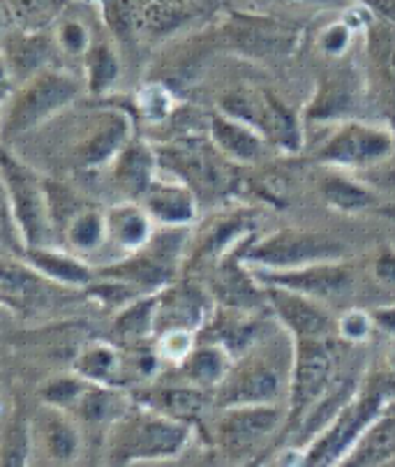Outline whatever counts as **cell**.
I'll return each instance as SVG.
<instances>
[{
  "mask_svg": "<svg viewBox=\"0 0 395 467\" xmlns=\"http://www.w3.org/2000/svg\"><path fill=\"white\" fill-rule=\"evenodd\" d=\"M192 442V428L139 403L109 431L107 458L111 467L178 458Z\"/></svg>",
  "mask_w": 395,
  "mask_h": 467,
  "instance_id": "6da1fadb",
  "label": "cell"
},
{
  "mask_svg": "<svg viewBox=\"0 0 395 467\" xmlns=\"http://www.w3.org/2000/svg\"><path fill=\"white\" fill-rule=\"evenodd\" d=\"M294 352L282 357L280 340H266L241 354L232 363L224 382L215 389L220 408L236 405H280L289 393Z\"/></svg>",
  "mask_w": 395,
  "mask_h": 467,
  "instance_id": "7a4b0ae2",
  "label": "cell"
},
{
  "mask_svg": "<svg viewBox=\"0 0 395 467\" xmlns=\"http://www.w3.org/2000/svg\"><path fill=\"white\" fill-rule=\"evenodd\" d=\"M389 389L386 382H372L356 393L349 403L317 432L307 444H303L301 467H338L363 435L379 421L389 408Z\"/></svg>",
  "mask_w": 395,
  "mask_h": 467,
  "instance_id": "3957f363",
  "label": "cell"
},
{
  "mask_svg": "<svg viewBox=\"0 0 395 467\" xmlns=\"http://www.w3.org/2000/svg\"><path fill=\"white\" fill-rule=\"evenodd\" d=\"M338 352L331 340H294V363L286 393L285 438H292L307 414L336 384Z\"/></svg>",
  "mask_w": 395,
  "mask_h": 467,
  "instance_id": "277c9868",
  "label": "cell"
},
{
  "mask_svg": "<svg viewBox=\"0 0 395 467\" xmlns=\"http://www.w3.org/2000/svg\"><path fill=\"white\" fill-rule=\"evenodd\" d=\"M345 244L328 234L282 229L255 245H245L243 262L255 271H289L312 264L340 262Z\"/></svg>",
  "mask_w": 395,
  "mask_h": 467,
  "instance_id": "5b68a950",
  "label": "cell"
},
{
  "mask_svg": "<svg viewBox=\"0 0 395 467\" xmlns=\"http://www.w3.org/2000/svg\"><path fill=\"white\" fill-rule=\"evenodd\" d=\"M286 410L282 405H236L223 408L215 421V447L229 465L253 461L264 444L285 428Z\"/></svg>",
  "mask_w": 395,
  "mask_h": 467,
  "instance_id": "8992f818",
  "label": "cell"
},
{
  "mask_svg": "<svg viewBox=\"0 0 395 467\" xmlns=\"http://www.w3.org/2000/svg\"><path fill=\"white\" fill-rule=\"evenodd\" d=\"M0 179L5 183L10 211L30 248H42L49 241L51 211L47 185L35 179L24 164L0 149Z\"/></svg>",
  "mask_w": 395,
  "mask_h": 467,
  "instance_id": "52a82bcc",
  "label": "cell"
},
{
  "mask_svg": "<svg viewBox=\"0 0 395 467\" xmlns=\"http://www.w3.org/2000/svg\"><path fill=\"white\" fill-rule=\"evenodd\" d=\"M223 114L243 120L255 128L268 144H275L285 150L301 149V128L294 114L280 105L268 93H255V90H234L224 95Z\"/></svg>",
  "mask_w": 395,
  "mask_h": 467,
  "instance_id": "ba28073f",
  "label": "cell"
},
{
  "mask_svg": "<svg viewBox=\"0 0 395 467\" xmlns=\"http://www.w3.org/2000/svg\"><path fill=\"white\" fill-rule=\"evenodd\" d=\"M79 95V84L60 72H40L30 79V84L15 98L3 123L7 137L21 135L45 123L49 116L69 105Z\"/></svg>",
  "mask_w": 395,
  "mask_h": 467,
  "instance_id": "9c48e42d",
  "label": "cell"
},
{
  "mask_svg": "<svg viewBox=\"0 0 395 467\" xmlns=\"http://www.w3.org/2000/svg\"><path fill=\"white\" fill-rule=\"evenodd\" d=\"M395 153L393 130L379 123H345L336 130L321 146L319 158L345 170H363L372 167Z\"/></svg>",
  "mask_w": 395,
  "mask_h": 467,
  "instance_id": "30bf717a",
  "label": "cell"
},
{
  "mask_svg": "<svg viewBox=\"0 0 395 467\" xmlns=\"http://www.w3.org/2000/svg\"><path fill=\"white\" fill-rule=\"evenodd\" d=\"M268 308H273L282 331L292 340H331L338 336V319L331 317L321 301L282 287L264 285Z\"/></svg>",
  "mask_w": 395,
  "mask_h": 467,
  "instance_id": "8fae6325",
  "label": "cell"
},
{
  "mask_svg": "<svg viewBox=\"0 0 395 467\" xmlns=\"http://www.w3.org/2000/svg\"><path fill=\"white\" fill-rule=\"evenodd\" d=\"M253 274L262 285L289 289V292L303 294L315 301L347 296L354 287L351 269L340 262L312 264V266L289 271H253Z\"/></svg>",
  "mask_w": 395,
  "mask_h": 467,
  "instance_id": "7c38bea8",
  "label": "cell"
},
{
  "mask_svg": "<svg viewBox=\"0 0 395 467\" xmlns=\"http://www.w3.org/2000/svg\"><path fill=\"white\" fill-rule=\"evenodd\" d=\"M223 155L215 146H206L202 141H185L169 150V167L178 176H183L188 183L206 190V192H218L229 183V170L223 164Z\"/></svg>",
  "mask_w": 395,
  "mask_h": 467,
  "instance_id": "4fadbf2b",
  "label": "cell"
},
{
  "mask_svg": "<svg viewBox=\"0 0 395 467\" xmlns=\"http://www.w3.org/2000/svg\"><path fill=\"white\" fill-rule=\"evenodd\" d=\"M211 319V296L194 285L169 287L158 294L155 327L164 331L188 328L197 333Z\"/></svg>",
  "mask_w": 395,
  "mask_h": 467,
  "instance_id": "5bb4252c",
  "label": "cell"
},
{
  "mask_svg": "<svg viewBox=\"0 0 395 467\" xmlns=\"http://www.w3.org/2000/svg\"><path fill=\"white\" fill-rule=\"evenodd\" d=\"M211 144L229 162H257L266 155L268 141L243 120L227 114L211 116Z\"/></svg>",
  "mask_w": 395,
  "mask_h": 467,
  "instance_id": "9a60e30c",
  "label": "cell"
},
{
  "mask_svg": "<svg viewBox=\"0 0 395 467\" xmlns=\"http://www.w3.org/2000/svg\"><path fill=\"white\" fill-rule=\"evenodd\" d=\"M141 405L164 414L169 419L185 423L192 428L202 421L211 405V393L194 384H169V387H155L143 393Z\"/></svg>",
  "mask_w": 395,
  "mask_h": 467,
  "instance_id": "2e32d148",
  "label": "cell"
},
{
  "mask_svg": "<svg viewBox=\"0 0 395 467\" xmlns=\"http://www.w3.org/2000/svg\"><path fill=\"white\" fill-rule=\"evenodd\" d=\"M143 209L158 223L167 227H185L197 215V202L190 188L167 181H153L143 194Z\"/></svg>",
  "mask_w": 395,
  "mask_h": 467,
  "instance_id": "e0dca14e",
  "label": "cell"
},
{
  "mask_svg": "<svg viewBox=\"0 0 395 467\" xmlns=\"http://www.w3.org/2000/svg\"><path fill=\"white\" fill-rule=\"evenodd\" d=\"M45 301L47 287L40 275L16 264L0 262V304L19 313H33L42 308Z\"/></svg>",
  "mask_w": 395,
  "mask_h": 467,
  "instance_id": "ac0fdd59",
  "label": "cell"
},
{
  "mask_svg": "<svg viewBox=\"0 0 395 467\" xmlns=\"http://www.w3.org/2000/svg\"><path fill=\"white\" fill-rule=\"evenodd\" d=\"M104 220H107V236L128 253H139L153 241V218L143 206L119 204Z\"/></svg>",
  "mask_w": 395,
  "mask_h": 467,
  "instance_id": "d6986e66",
  "label": "cell"
},
{
  "mask_svg": "<svg viewBox=\"0 0 395 467\" xmlns=\"http://www.w3.org/2000/svg\"><path fill=\"white\" fill-rule=\"evenodd\" d=\"M234 357L218 343L197 345L194 352L190 354L188 361L181 366L185 373V379L199 389H215L224 382L229 368H232Z\"/></svg>",
  "mask_w": 395,
  "mask_h": 467,
  "instance_id": "ffe728a7",
  "label": "cell"
},
{
  "mask_svg": "<svg viewBox=\"0 0 395 467\" xmlns=\"http://www.w3.org/2000/svg\"><path fill=\"white\" fill-rule=\"evenodd\" d=\"M130 140V120L125 116L114 114L104 120L99 130L79 149V162L84 167H98L111 158H119L120 150L128 146Z\"/></svg>",
  "mask_w": 395,
  "mask_h": 467,
  "instance_id": "44dd1931",
  "label": "cell"
},
{
  "mask_svg": "<svg viewBox=\"0 0 395 467\" xmlns=\"http://www.w3.org/2000/svg\"><path fill=\"white\" fill-rule=\"evenodd\" d=\"M116 181L130 194L143 197L155 181V153L143 144H128L116 158Z\"/></svg>",
  "mask_w": 395,
  "mask_h": 467,
  "instance_id": "7402d4cb",
  "label": "cell"
},
{
  "mask_svg": "<svg viewBox=\"0 0 395 467\" xmlns=\"http://www.w3.org/2000/svg\"><path fill=\"white\" fill-rule=\"evenodd\" d=\"M77 414L88 426H114L120 417L130 410L128 400L116 391L114 387H102V384H88L79 403L75 405Z\"/></svg>",
  "mask_w": 395,
  "mask_h": 467,
  "instance_id": "603a6c76",
  "label": "cell"
},
{
  "mask_svg": "<svg viewBox=\"0 0 395 467\" xmlns=\"http://www.w3.org/2000/svg\"><path fill=\"white\" fill-rule=\"evenodd\" d=\"M79 378H84L90 384H102V387H116L123 370L119 352L109 345H90L77 357L75 363Z\"/></svg>",
  "mask_w": 395,
  "mask_h": 467,
  "instance_id": "cb8c5ba5",
  "label": "cell"
},
{
  "mask_svg": "<svg viewBox=\"0 0 395 467\" xmlns=\"http://www.w3.org/2000/svg\"><path fill=\"white\" fill-rule=\"evenodd\" d=\"M321 194L327 199V204L345 213H359L375 204V194L366 185L356 183L342 174H331L321 181Z\"/></svg>",
  "mask_w": 395,
  "mask_h": 467,
  "instance_id": "d4e9b609",
  "label": "cell"
},
{
  "mask_svg": "<svg viewBox=\"0 0 395 467\" xmlns=\"http://www.w3.org/2000/svg\"><path fill=\"white\" fill-rule=\"evenodd\" d=\"M28 257L30 262H33L35 269L42 271V274L49 275V278L58 280V283L88 285L90 278H93L84 264L68 257V254L51 253V250H45V248H30Z\"/></svg>",
  "mask_w": 395,
  "mask_h": 467,
  "instance_id": "484cf974",
  "label": "cell"
},
{
  "mask_svg": "<svg viewBox=\"0 0 395 467\" xmlns=\"http://www.w3.org/2000/svg\"><path fill=\"white\" fill-rule=\"evenodd\" d=\"M155 313H158V294L139 298L119 315L116 333L125 340H139L143 336H149L155 328Z\"/></svg>",
  "mask_w": 395,
  "mask_h": 467,
  "instance_id": "4316f807",
  "label": "cell"
},
{
  "mask_svg": "<svg viewBox=\"0 0 395 467\" xmlns=\"http://www.w3.org/2000/svg\"><path fill=\"white\" fill-rule=\"evenodd\" d=\"M107 236V220L95 211H84V213H75V218L68 224V241L75 250L88 253L95 250L102 239Z\"/></svg>",
  "mask_w": 395,
  "mask_h": 467,
  "instance_id": "83f0119b",
  "label": "cell"
},
{
  "mask_svg": "<svg viewBox=\"0 0 395 467\" xmlns=\"http://www.w3.org/2000/svg\"><path fill=\"white\" fill-rule=\"evenodd\" d=\"M88 67V88L93 93H104L119 77V60L109 45H95L86 54Z\"/></svg>",
  "mask_w": 395,
  "mask_h": 467,
  "instance_id": "f1b7e54d",
  "label": "cell"
},
{
  "mask_svg": "<svg viewBox=\"0 0 395 467\" xmlns=\"http://www.w3.org/2000/svg\"><path fill=\"white\" fill-rule=\"evenodd\" d=\"M0 467H30V432L24 414H16L7 428L0 451Z\"/></svg>",
  "mask_w": 395,
  "mask_h": 467,
  "instance_id": "f546056e",
  "label": "cell"
},
{
  "mask_svg": "<svg viewBox=\"0 0 395 467\" xmlns=\"http://www.w3.org/2000/svg\"><path fill=\"white\" fill-rule=\"evenodd\" d=\"M47 449L56 461H72L79 451V432L60 414H54L47 421Z\"/></svg>",
  "mask_w": 395,
  "mask_h": 467,
  "instance_id": "4dcf8cb0",
  "label": "cell"
},
{
  "mask_svg": "<svg viewBox=\"0 0 395 467\" xmlns=\"http://www.w3.org/2000/svg\"><path fill=\"white\" fill-rule=\"evenodd\" d=\"M351 109V90L345 81H331L307 109V119H340Z\"/></svg>",
  "mask_w": 395,
  "mask_h": 467,
  "instance_id": "1f68e13d",
  "label": "cell"
},
{
  "mask_svg": "<svg viewBox=\"0 0 395 467\" xmlns=\"http://www.w3.org/2000/svg\"><path fill=\"white\" fill-rule=\"evenodd\" d=\"M236 33L241 37V45L257 51H282L292 47L289 30L273 24H245L243 28H236Z\"/></svg>",
  "mask_w": 395,
  "mask_h": 467,
  "instance_id": "d6a6232c",
  "label": "cell"
},
{
  "mask_svg": "<svg viewBox=\"0 0 395 467\" xmlns=\"http://www.w3.org/2000/svg\"><path fill=\"white\" fill-rule=\"evenodd\" d=\"M16 24L26 30H40L58 15L63 0H5Z\"/></svg>",
  "mask_w": 395,
  "mask_h": 467,
  "instance_id": "836d02e7",
  "label": "cell"
},
{
  "mask_svg": "<svg viewBox=\"0 0 395 467\" xmlns=\"http://www.w3.org/2000/svg\"><path fill=\"white\" fill-rule=\"evenodd\" d=\"M104 19L116 36L128 40L139 33V7L137 0H102Z\"/></svg>",
  "mask_w": 395,
  "mask_h": 467,
  "instance_id": "e575fe53",
  "label": "cell"
},
{
  "mask_svg": "<svg viewBox=\"0 0 395 467\" xmlns=\"http://www.w3.org/2000/svg\"><path fill=\"white\" fill-rule=\"evenodd\" d=\"M194 348H197V333L188 331V328H172L160 336L158 357L169 363H176V366H183Z\"/></svg>",
  "mask_w": 395,
  "mask_h": 467,
  "instance_id": "d590c367",
  "label": "cell"
},
{
  "mask_svg": "<svg viewBox=\"0 0 395 467\" xmlns=\"http://www.w3.org/2000/svg\"><path fill=\"white\" fill-rule=\"evenodd\" d=\"M90 382L84 378H58L51 379L45 389H42V398L54 408H75L79 403V398L88 389Z\"/></svg>",
  "mask_w": 395,
  "mask_h": 467,
  "instance_id": "8d00e7d4",
  "label": "cell"
},
{
  "mask_svg": "<svg viewBox=\"0 0 395 467\" xmlns=\"http://www.w3.org/2000/svg\"><path fill=\"white\" fill-rule=\"evenodd\" d=\"M375 328V317L366 310H347L338 317V338L349 345L366 343Z\"/></svg>",
  "mask_w": 395,
  "mask_h": 467,
  "instance_id": "74e56055",
  "label": "cell"
},
{
  "mask_svg": "<svg viewBox=\"0 0 395 467\" xmlns=\"http://www.w3.org/2000/svg\"><path fill=\"white\" fill-rule=\"evenodd\" d=\"M137 105L146 119L158 123V120H164L169 114H172L173 98L162 84H149L139 90Z\"/></svg>",
  "mask_w": 395,
  "mask_h": 467,
  "instance_id": "f35d334b",
  "label": "cell"
},
{
  "mask_svg": "<svg viewBox=\"0 0 395 467\" xmlns=\"http://www.w3.org/2000/svg\"><path fill=\"white\" fill-rule=\"evenodd\" d=\"M45 58V45L37 37H19L12 51V65L16 70L33 72Z\"/></svg>",
  "mask_w": 395,
  "mask_h": 467,
  "instance_id": "ab89813d",
  "label": "cell"
},
{
  "mask_svg": "<svg viewBox=\"0 0 395 467\" xmlns=\"http://www.w3.org/2000/svg\"><path fill=\"white\" fill-rule=\"evenodd\" d=\"M58 45L72 56L88 54V33L79 21H65L58 28Z\"/></svg>",
  "mask_w": 395,
  "mask_h": 467,
  "instance_id": "60d3db41",
  "label": "cell"
},
{
  "mask_svg": "<svg viewBox=\"0 0 395 467\" xmlns=\"http://www.w3.org/2000/svg\"><path fill=\"white\" fill-rule=\"evenodd\" d=\"M349 45V28L347 26H331V28L321 36V47L328 56H340Z\"/></svg>",
  "mask_w": 395,
  "mask_h": 467,
  "instance_id": "b9f144b4",
  "label": "cell"
},
{
  "mask_svg": "<svg viewBox=\"0 0 395 467\" xmlns=\"http://www.w3.org/2000/svg\"><path fill=\"white\" fill-rule=\"evenodd\" d=\"M375 275L379 283L395 287V248L381 250L375 257Z\"/></svg>",
  "mask_w": 395,
  "mask_h": 467,
  "instance_id": "7bdbcfd3",
  "label": "cell"
},
{
  "mask_svg": "<svg viewBox=\"0 0 395 467\" xmlns=\"http://www.w3.org/2000/svg\"><path fill=\"white\" fill-rule=\"evenodd\" d=\"M372 317H375L377 327L384 328L386 333H390V336H393V338H395V308L377 310V313L372 315Z\"/></svg>",
  "mask_w": 395,
  "mask_h": 467,
  "instance_id": "ee69618b",
  "label": "cell"
},
{
  "mask_svg": "<svg viewBox=\"0 0 395 467\" xmlns=\"http://www.w3.org/2000/svg\"><path fill=\"white\" fill-rule=\"evenodd\" d=\"M389 368H390V378L395 379V338L389 348Z\"/></svg>",
  "mask_w": 395,
  "mask_h": 467,
  "instance_id": "f6af8a7d",
  "label": "cell"
},
{
  "mask_svg": "<svg viewBox=\"0 0 395 467\" xmlns=\"http://www.w3.org/2000/svg\"><path fill=\"white\" fill-rule=\"evenodd\" d=\"M232 467H262V462H259V461H257V458H253V461L238 462V465H232Z\"/></svg>",
  "mask_w": 395,
  "mask_h": 467,
  "instance_id": "bcb514c9",
  "label": "cell"
},
{
  "mask_svg": "<svg viewBox=\"0 0 395 467\" xmlns=\"http://www.w3.org/2000/svg\"><path fill=\"white\" fill-rule=\"evenodd\" d=\"M375 467H395V456L386 458V461H381L379 465H375Z\"/></svg>",
  "mask_w": 395,
  "mask_h": 467,
  "instance_id": "7dc6e473",
  "label": "cell"
},
{
  "mask_svg": "<svg viewBox=\"0 0 395 467\" xmlns=\"http://www.w3.org/2000/svg\"><path fill=\"white\" fill-rule=\"evenodd\" d=\"M199 467H206V465H199ZM208 467H213V465H211V462H208Z\"/></svg>",
  "mask_w": 395,
  "mask_h": 467,
  "instance_id": "c3c4849f",
  "label": "cell"
}]
</instances>
